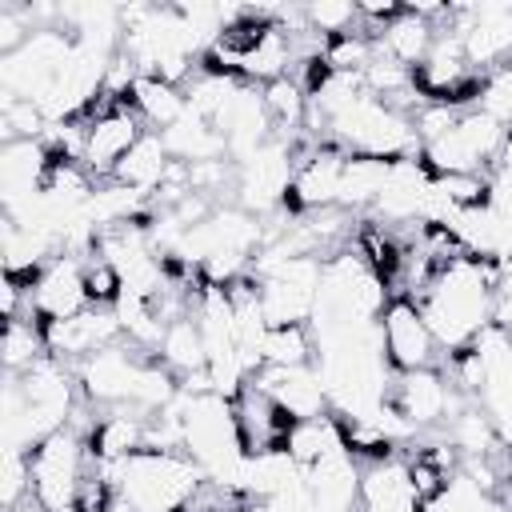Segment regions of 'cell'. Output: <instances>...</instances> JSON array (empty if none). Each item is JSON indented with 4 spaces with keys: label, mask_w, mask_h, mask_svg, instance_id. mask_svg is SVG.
<instances>
[{
    "label": "cell",
    "mask_w": 512,
    "mask_h": 512,
    "mask_svg": "<svg viewBox=\"0 0 512 512\" xmlns=\"http://www.w3.org/2000/svg\"><path fill=\"white\" fill-rule=\"evenodd\" d=\"M428 328L436 332L444 356L476 344L484 328H492L496 288H492V260H480L472 252H456L436 264L432 280L416 296Z\"/></svg>",
    "instance_id": "1"
},
{
    "label": "cell",
    "mask_w": 512,
    "mask_h": 512,
    "mask_svg": "<svg viewBox=\"0 0 512 512\" xmlns=\"http://www.w3.org/2000/svg\"><path fill=\"white\" fill-rule=\"evenodd\" d=\"M132 512H188L204 488L200 464L180 448H136L120 464H92Z\"/></svg>",
    "instance_id": "2"
},
{
    "label": "cell",
    "mask_w": 512,
    "mask_h": 512,
    "mask_svg": "<svg viewBox=\"0 0 512 512\" xmlns=\"http://www.w3.org/2000/svg\"><path fill=\"white\" fill-rule=\"evenodd\" d=\"M180 448L200 464V472L212 484H236L248 452L240 440L232 400L216 392L192 396L180 388Z\"/></svg>",
    "instance_id": "3"
},
{
    "label": "cell",
    "mask_w": 512,
    "mask_h": 512,
    "mask_svg": "<svg viewBox=\"0 0 512 512\" xmlns=\"http://www.w3.org/2000/svg\"><path fill=\"white\" fill-rule=\"evenodd\" d=\"M508 136L512 128L488 108H464L444 136L420 144V160L432 176H492Z\"/></svg>",
    "instance_id": "4"
},
{
    "label": "cell",
    "mask_w": 512,
    "mask_h": 512,
    "mask_svg": "<svg viewBox=\"0 0 512 512\" xmlns=\"http://www.w3.org/2000/svg\"><path fill=\"white\" fill-rule=\"evenodd\" d=\"M28 468H32V504L36 512H76L80 488L92 472L88 440L76 424L36 440L28 448Z\"/></svg>",
    "instance_id": "5"
},
{
    "label": "cell",
    "mask_w": 512,
    "mask_h": 512,
    "mask_svg": "<svg viewBox=\"0 0 512 512\" xmlns=\"http://www.w3.org/2000/svg\"><path fill=\"white\" fill-rule=\"evenodd\" d=\"M376 332H380V352H384V364L392 376L420 372V368H444V360H448L436 332L428 328L420 304L408 292L388 296V304L376 320Z\"/></svg>",
    "instance_id": "6"
},
{
    "label": "cell",
    "mask_w": 512,
    "mask_h": 512,
    "mask_svg": "<svg viewBox=\"0 0 512 512\" xmlns=\"http://www.w3.org/2000/svg\"><path fill=\"white\" fill-rule=\"evenodd\" d=\"M468 404V396L452 384V376L444 368H420V372H400L388 384V400L384 408L396 412L416 436L444 428L460 408Z\"/></svg>",
    "instance_id": "7"
},
{
    "label": "cell",
    "mask_w": 512,
    "mask_h": 512,
    "mask_svg": "<svg viewBox=\"0 0 512 512\" xmlns=\"http://www.w3.org/2000/svg\"><path fill=\"white\" fill-rule=\"evenodd\" d=\"M444 24L460 36L464 56L480 76L512 64V4H448Z\"/></svg>",
    "instance_id": "8"
},
{
    "label": "cell",
    "mask_w": 512,
    "mask_h": 512,
    "mask_svg": "<svg viewBox=\"0 0 512 512\" xmlns=\"http://www.w3.org/2000/svg\"><path fill=\"white\" fill-rule=\"evenodd\" d=\"M144 120L128 108V104H108L100 100L92 108V116H84V156L80 164L96 176V180H108L116 172V164L132 152V144L144 136Z\"/></svg>",
    "instance_id": "9"
},
{
    "label": "cell",
    "mask_w": 512,
    "mask_h": 512,
    "mask_svg": "<svg viewBox=\"0 0 512 512\" xmlns=\"http://www.w3.org/2000/svg\"><path fill=\"white\" fill-rule=\"evenodd\" d=\"M84 260L88 256L60 252L28 284V316L36 324H56V320H68V316H80L84 308H92L88 284H84Z\"/></svg>",
    "instance_id": "10"
},
{
    "label": "cell",
    "mask_w": 512,
    "mask_h": 512,
    "mask_svg": "<svg viewBox=\"0 0 512 512\" xmlns=\"http://www.w3.org/2000/svg\"><path fill=\"white\" fill-rule=\"evenodd\" d=\"M44 328V344H48V356L52 360H64V364H80L88 356H96L100 348L108 344H120L124 332H120V320L112 308H84L80 316H68V320H56V324H40Z\"/></svg>",
    "instance_id": "11"
},
{
    "label": "cell",
    "mask_w": 512,
    "mask_h": 512,
    "mask_svg": "<svg viewBox=\"0 0 512 512\" xmlns=\"http://www.w3.org/2000/svg\"><path fill=\"white\" fill-rule=\"evenodd\" d=\"M312 512H360V460L340 444L304 468Z\"/></svg>",
    "instance_id": "12"
},
{
    "label": "cell",
    "mask_w": 512,
    "mask_h": 512,
    "mask_svg": "<svg viewBox=\"0 0 512 512\" xmlns=\"http://www.w3.org/2000/svg\"><path fill=\"white\" fill-rule=\"evenodd\" d=\"M48 168H52V148L44 144V136L4 140L0 144V200H4V212L36 200L40 188H44Z\"/></svg>",
    "instance_id": "13"
},
{
    "label": "cell",
    "mask_w": 512,
    "mask_h": 512,
    "mask_svg": "<svg viewBox=\"0 0 512 512\" xmlns=\"http://www.w3.org/2000/svg\"><path fill=\"white\" fill-rule=\"evenodd\" d=\"M360 512H424L404 452L360 464Z\"/></svg>",
    "instance_id": "14"
},
{
    "label": "cell",
    "mask_w": 512,
    "mask_h": 512,
    "mask_svg": "<svg viewBox=\"0 0 512 512\" xmlns=\"http://www.w3.org/2000/svg\"><path fill=\"white\" fill-rule=\"evenodd\" d=\"M252 384L264 388V392H268L280 408H288L296 420L332 412L316 364H312V368H260V372L252 376Z\"/></svg>",
    "instance_id": "15"
},
{
    "label": "cell",
    "mask_w": 512,
    "mask_h": 512,
    "mask_svg": "<svg viewBox=\"0 0 512 512\" xmlns=\"http://www.w3.org/2000/svg\"><path fill=\"white\" fill-rule=\"evenodd\" d=\"M172 164H176V156L168 152L164 136H160V132H144V136L132 144V152L116 164V172H112L108 180H116V184H124V188H132V192H140V196L152 200V196L164 188Z\"/></svg>",
    "instance_id": "16"
},
{
    "label": "cell",
    "mask_w": 512,
    "mask_h": 512,
    "mask_svg": "<svg viewBox=\"0 0 512 512\" xmlns=\"http://www.w3.org/2000/svg\"><path fill=\"white\" fill-rule=\"evenodd\" d=\"M436 32H440L436 20H428L424 12H416L412 4H404V12H400L396 20H388V24L376 32V44H380L384 56H392L396 64H404V68L416 72V68L424 64V56L432 52Z\"/></svg>",
    "instance_id": "17"
},
{
    "label": "cell",
    "mask_w": 512,
    "mask_h": 512,
    "mask_svg": "<svg viewBox=\"0 0 512 512\" xmlns=\"http://www.w3.org/2000/svg\"><path fill=\"white\" fill-rule=\"evenodd\" d=\"M128 108L144 120L148 132H168L176 120L188 116V96H184L180 84H168V80H156V76H136Z\"/></svg>",
    "instance_id": "18"
},
{
    "label": "cell",
    "mask_w": 512,
    "mask_h": 512,
    "mask_svg": "<svg viewBox=\"0 0 512 512\" xmlns=\"http://www.w3.org/2000/svg\"><path fill=\"white\" fill-rule=\"evenodd\" d=\"M392 164H396V160L348 152L336 208H344L348 216H356V212H364V208H376V200H380V192H384V184H388V172H392Z\"/></svg>",
    "instance_id": "19"
},
{
    "label": "cell",
    "mask_w": 512,
    "mask_h": 512,
    "mask_svg": "<svg viewBox=\"0 0 512 512\" xmlns=\"http://www.w3.org/2000/svg\"><path fill=\"white\" fill-rule=\"evenodd\" d=\"M156 360H160L176 380L196 376V372H204V368H208L204 332H200V324H196V316H192V312H188V316H180V320H172V324L164 328L160 348H156Z\"/></svg>",
    "instance_id": "20"
},
{
    "label": "cell",
    "mask_w": 512,
    "mask_h": 512,
    "mask_svg": "<svg viewBox=\"0 0 512 512\" xmlns=\"http://www.w3.org/2000/svg\"><path fill=\"white\" fill-rule=\"evenodd\" d=\"M340 444H344V440H340V424H336L332 412H324V416H304V420H296V424L284 432L280 452H288L300 468H312L320 456H328V452L340 448Z\"/></svg>",
    "instance_id": "21"
},
{
    "label": "cell",
    "mask_w": 512,
    "mask_h": 512,
    "mask_svg": "<svg viewBox=\"0 0 512 512\" xmlns=\"http://www.w3.org/2000/svg\"><path fill=\"white\" fill-rule=\"evenodd\" d=\"M164 136V144H168V152L180 160V164H204V160H224L228 156V148H224V136L208 124V120H200V116H184V120H176L168 132H160Z\"/></svg>",
    "instance_id": "22"
},
{
    "label": "cell",
    "mask_w": 512,
    "mask_h": 512,
    "mask_svg": "<svg viewBox=\"0 0 512 512\" xmlns=\"http://www.w3.org/2000/svg\"><path fill=\"white\" fill-rule=\"evenodd\" d=\"M264 368H312L316 364V336L312 324H272L260 344Z\"/></svg>",
    "instance_id": "23"
},
{
    "label": "cell",
    "mask_w": 512,
    "mask_h": 512,
    "mask_svg": "<svg viewBox=\"0 0 512 512\" xmlns=\"http://www.w3.org/2000/svg\"><path fill=\"white\" fill-rule=\"evenodd\" d=\"M48 356L44 344V328L32 316H16L4 320V340H0V360H4V376H24L28 368H36Z\"/></svg>",
    "instance_id": "24"
},
{
    "label": "cell",
    "mask_w": 512,
    "mask_h": 512,
    "mask_svg": "<svg viewBox=\"0 0 512 512\" xmlns=\"http://www.w3.org/2000/svg\"><path fill=\"white\" fill-rule=\"evenodd\" d=\"M304 20H308V32L320 36L324 44L344 36V32H356L364 28L360 24V8L356 4H344V0H312L304 4Z\"/></svg>",
    "instance_id": "25"
},
{
    "label": "cell",
    "mask_w": 512,
    "mask_h": 512,
    "mask_svg": "<svg viewBox=\"0 0 512 512\" xmlns=\"http://www.w3.org/2000/svg\"><path fill=\"white\" fill-rule=\"evenodd\" d=\"M84 284H88V304L92 308H116V300L124 292L120 272L108 260H100V256H88L84 260Z\"/></svg>",
    "instance_id": "26"
}]
</instances>
